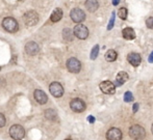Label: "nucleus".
<instances>
[{"label":"nucleus","instance_id":"obj_3","mask_svg":"<svg viewBox=\"0 0 153 140\" xmlns=\"http://www.w3.org/2000/svg\"><path fill=\"white\" fill-rule=\"evenodd\" d=\"M9 135L13 139L15 140H22L25 136L24 128L20 125H14L9 128Z\"/></svg>","mask_w":153,"mask_h":140},{"label":"nucleus","instance_id":"obj_19","mask_svg":"<svg viewBox=\"0 0 153 140\" xmlns=\"http://www.w3.org/2000/svg\"><path fill=\"white\" fill-rule=\"evenodd\" d=\"M118 57V53L115 50L111 49V50H108L106 53H105V60L108 61V62H113L117 59Z\"/></svg>","mask_w":153,"mask_h":140},{"label":"nucleus","instance_id":"obj_27","mask_svg":"<svg viewBox=\"0 0 153 140\" xmlns=\"http://www.w3.org/2000/svg\"><path fill=\"white\" fill-rule=\"evenodd\" d=\"M5 117H4V115H3L2 113H0V128H2V127H4V125H5Z\"/></svg>","mask_w":153,"mask_h":140},{"label":"nucleus","instance_id":"obj_12","mask_svg":"<svg viewBox=\"0 0 153 140\" xmlns=\"http://www.w3.org/2000/svg\"><path fill=\"white\" fill-rule=\"evenodd\" d=\"M33 97H34V100L38 102L41 105H44L48 102V97L45 92L41 90V89H36L34 92H33Z\"/></svg>","mask_w":153,"mask_h":140},{"label":"nucleus","instance_id":"obj_13","mask_svg":"<svg viewBox=\"0 0 153 140\" xmlns=\"http://www.w3.org/2000/svg\"><path fill=\"white\" fill-rule=\"evenodd\" d=\"M127 60H128V62L131 64L132 67H138V65L141 64L142 57L138 53L131 52V53H129V54L127 55Z\"/></svg>","mask_w":153,"mask_h":140},{"label":"nucleus","instance_id":"obj_20","mask_svg":"<svg viewBox=\"0 0 153 140\" xmlns=\"http://www.w3.org/2000/svg\"><path fill=\"white\" fill-rule=\"evenodd\" d=\"M73 32L71 29H69V28H65L63 30V37L64 40L67 41V42H71V41H73Z\"/></svg>","mask_w":153,"mask_h":140},{"label":"nucleus","instance_id":"obj_15","mask_svg":"<svg viewBox=\"0 0 153 140\" xmlns=\"http://www.w3.org/2000/svg\"><path fill=\"white\" fill-rule=\"evenodd\" d=\"M84 6H85V9H87L90 12H94L98 9V7H99V3H98L97 0H87L85 3H84Z\"/></svg>","mask_w":153,"mask_h":140},{"label":"nucleus","instance_id":"obj_6","mask_svg":"<svg viewBox=\"0 0 153 140\" xmlns=\"http://www.w3.org/2000/svg\"><path fill=\"white\" fill-rule=\"evenodd\" d=\"M67 69H68V71L71 72V73H74V74L79 73L81 70L80 61L75 57L69 58L68 61H67Z\"/></svg>","mask_w":153,"mask_h":140},{"label":"nucleus","instance_id":"obj_18","mask_svg":"<svg viewBox=\"0 0 153 140\" xmlns=\"http://www.w3.org/2000/svg\"><path fill=\"white\" fill-rule=\"evenodd\" d=\"M128 74L126 72H120L117 75V78H116V84L117 85H122L128 80Z\"/></svg>","mask_w":153,"mask_h":140},{"label":"nucleus","instance_id":"obj_17","mask_svg":"<svg viewBox=\"0 0 153 140\" xmlns=\"http://www.w3.org/2000/svg\"><path fill=\"white\" fill-rule=\"evenodd\" d=\"M122 35H123V37L125 40H133L135 37V32L132 28L126 27L122 30Z\"/></svg>","mask_w":153,"mask_h":140},{"label":"nucleus","instance_id":"obj_7","mask_svg":"<svg viewBox=\"0 0 153 140\" xmlns=\"http://www.w3.org/2000/svg\"><path fill=\"white\" fill-rule=\"evenodd\" d=\"M70 17L72 19L73 22H75V23H81V22H83L85 20V14L82 9H73L70 12Z\"/></svg>","mask_w":153,"mask_h":140},{"label":"nucleus","instance_id":"obj_30","mask_svg":"<svg viewBox=\"0 0 153 140\" xmlns=\"http://www.w3.org/2000/svg\"><path fill=\"white\" fill-rule=\"evenodd\" d=\"M149 62H151V63L153 62V52L150 54V56H149Z\"/></svg>","mask_w":153,"mask_h":140},{"label":"nucleus","instance_id":"obj_22","mask_svg":"<svg viewBox=\"0 0 153 140\" xmlns=\"http://www.w3.org/2000/svg\"><path fill=\"white\" fill-rule=\"evenodd\" d=\"M98 54H99V46L96 45V46L92 49V52H91V59H92V60H95L97 58V56H98Z\"/></svg>","mask_w":153,"mask_h":140},{"label":"nucleus","instance_id":"obj_1","mask_svg":"<svg viewBox=\"0 0 153 140\" xmlns=\"http://www.w3.org/2000/svg\"><path fill=\"white\" fill-rule=\"evenodd\" d=\"M129 136L132 140H144L146 137V131L142 126L133 125L129 129Z\"/></svg>","mask_w":153,"mask_h":140},{"label":"nucleus","instance_id":"obj_4","mask_svg":"<svg viewBox=\"0 0 153 140\" xmlns=\"http://www.w3.org/2000/svg\"><path fill=\"white\" fill-rule=\"evenodd\" d=\"M23 21L27 26H34L39 23V15L34 10H29L24 14L23 16Z\"/></svg>","mask_w":153,"mask_h":140},{"label":"nucleus","instance_id":"obj_32","mask_svg":"<svg viewBox=\"0 0 153 140\" xmlns=\"http://www.w3.org/2000/svg\"><path fill=\"white\" fill-rule=\"evenodd\" d=\"M151 132H152V134H153V125H152V127H151Z\"/></svg>","mask_w":153,"mask_h":140},{"label":"nucleus","instance_id":"obj_33","mask_svg":"<svg viewBox=\"0 0 153 140\" xmlns=\"http://www.w3.org/2000/svg\"><path fill=\"white\" fill-rule=\"evenodd\" d=\"M66 140H72V139H66Z\"/></svg>","mask_w":153,"mask_h":140},{"label":"nucleus","instance_id":"obj_21","mask_svg":"<svg viewBox=\"0 0 153 140\" xmlns=\"http://www.w3.org/2000/svg\"><path fill=\"white\" fill-rule=\"evenodd\" d=\"M45 116L47 119H50V120H55L57 119V113L55 110L53 109H47L45 111Z\"/></svg>","mask_w":153,"mask_h":140},{"label":"nucleus","instance_id":"obj_29","mask_svg":"<svg viewBox=\"0 0 153 140\" xmlns=\"http://www.w3.org/2000/svg\"><path fill=\"white\" fill-rule=\"evenodd\" d=\"M138 104L136 103V104H134V105H133V112H136V111H138Z\"/></svg>","mask_w":153,"mask_h":140},{"label":"nucleus","instance_id":"obj_31","mask_svg":"<svg viewBox=\"0 0 153 140\" xmlns=\"http://www.w3.org/2000/svg\"><path fill=\"white\" fill-rule=\"evenodd\" d=\"M119 2H120V0H113V4H114V5H118Z\"/></svg>","mask_w":153,"mask_h":140},{"label":"nucleus","instance_id":"obj_16","mask_svg":"<svg viewBox=\"0 0 153 140\" xmlns=\"http://www.w3.org/2000/svg\"><path fill=\"white\" fill-rule=\"evenodd\" d=\"M51 21L53 22V23H56V22L60 21L62 20V18H63V10L60 9H55L52 12V14H51Z\"/></svg>","mask_w":153,"mask_h":140},{"label":"nucleus","instance_id":"obj_8","mask_svg":"<svg viewBox=\"0 0 153 140\" xmlns=\"http://www.w3.org/2000/svg\"><path fill=\"white\" fill-rule=\"evenodd\" d=\"M99 87L101 92L105 94H114L116 92V85L111 81H102L99 84Z\"/></svg>","mask_w":153,"mask_h":140},{"label":"nucleus","instance_id":"obj_14","mask_svg":"<svg viewBox=\"0 0 153 140\" xmlns=\"http://www.w3.org/2000/svg\"><path fill=\"white\" fill-rule=\"evenodd\" d=\"M39 46H38V44L34 43V42H28V43L25 45V52H26L27 54L30 55V56H33V55H36L39 53Z\"/></svg>","mask_w":153,"mask_h":140},{"label":"nucleus","instance_id":"obj_26","mask_svg":"<svg viewBox=\"0 0 153 140\" xmlns=\"http://www.w3.org/2000/svg\"><path fill=\"white\" fill-rule=\"evenodd\" d=\"M146 26L150 29H153V17H149L146 20Z\"/></svg>","mask_w":153,"mask_h":140},{"label":"nucleus","instance_id":"obj_11","mask_svg":"<svg viewBox=\"0 0 153 140\" xmlns=\"http://www.w3.org/2000/svg\"><path fill=\"white\" fill-rule=\"evenodd\" d=\"M122 137H123L122 131L118 128H111L106 133L107 140H122Z\"/></svg>","mask_w":153,"mask_h":140},{"label":"nucleus","instance_id":"obj_24","mask_svg":"<svg viewBox=\"0 0 153 140\" xmlns=\"http://www.w3.org/2000/svg\"><path fill=\"white\" fill-rule=\"evenodd\" d=\"M124 101H125V102H127V103H129V102L133 101V96H132L131 92H125V94H124Z\"/></svg>","mask_w":153,"mask_h":140},{"label":"nucleus","instance_id":"obj_25","mask_svg":"<svg viewBox=\"0 0 153 140\" xmlns=\"http://www.w3.org/2000/svg\"><path fill=\"white\" fill-rule=\"evenodd\" d=\"M114 23H115V12H111V20H109V23H108V26H107V29H108V30H111V28L114 27Z\"/></svg>","mask_w":153,"mask_h":140},{"label":"nucleus","instance_id":"obj_34","mask_svg":"<svg viewBox=\"0 0 153 140\" xmlns=\"http://www.w3.org/2000/svg\"><path fill=\"white\" fill-rule=\"evenodd\" d=\"M0 70H1V67H0Z\"/></svg>","mask_w":153,"mask_h":140},{"label":"nucleus","instance_id":"obj_10","mask_svg":"<svg viewBox=\"0 0 153 140\" xmlns=\"http://www.w3.org/2000/svg\"><path fill=\"white\" fill-rule=\"evenodd\" d=\"M49 92L55 97H60L64 94V87L58 82H52L49 85Z\"/></svg>","mask_w":153,"mask_h":140},{"label":"nucleus","instance_id":"obj_9","mask_svg":"<svg viewBox=\"0 0 153 140\" xmlns=\"http://www.w3.org/2000/svg\"><path fill=\"white\" fill-rule=\"evenodd\" d=\"M70 108H71L74 112H77V113L83 112L84 110H85V103H84L82 100L76 97V99H73V100L70 102Z\"/></svg>","mask_w":153,"mask_h":140},{"label":"nucleus","instance_id":"obj_28","mask_svg":"<svg viewBox=\"0 0 153 140\" xmlns=\"http://www.w3.org/2000/svg\"><path fill=\"white\" fill-rule=\"evenodd\" d=\"M87 120H89L91 124H93V122H95V117H94V116H92V115H90L89 117H87Z\"/></svg>","mask_w":153,"mask_h":140},{"label":"nucleus","instance_id":"obj_5","mask_svg":"<svg viewBox=\"0 0 153 140\" xmlns=\"http://www.w3.org/2000/svg\"><path fill=\"white\" fill-rule=\"evenodd\" d=\"M73 34L79 40H85L89 37V29L85 25L78 23V25H76L73 29Z\"/></svg>","mask_w":153,"mask_h":140},{"label":"nucleus","instance_id":"obj_2","mask_svg":"<svg viewBox=\"0 0 153 140\" xmlns=\"http://www.w3.org/2000/svg\"><path fill=\"white\" fill-rule=\"evenodd\" d=\"M2 27L4 28L7 32L15 33V32H17L19 29V24H18V22L16 21L14 18H12V17H6V18L3 19Z\"/></svg>","mask_w":153,"mask_h":140},{"label":"nucleus","instance_id":"obj_23","mask_svg":"<svg viewBox=\"0 0 153 140\" xmlns=\"http://www.w3.org/2000/svg\"><path fill=\"white\" fill-rule=\"evenodd\" d=\"M127 14H128V10H127V9H125V7L120 9H119V12H118V15H119V17H120L122 20H126Z\"/></svg>","mask_w":153,"mask_h":140}]
</instances>
